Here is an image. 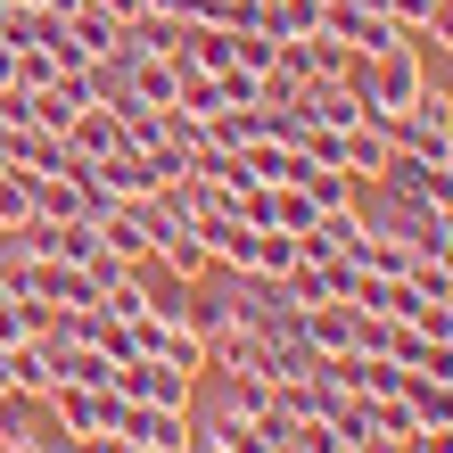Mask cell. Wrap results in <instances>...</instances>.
I'll return each instance as SVG.
<instances>
[{"instance_id": "1", "label": "cell", "mask_w": 453, "mask_h": 453, "mask_svg": "<svg viewBox=\"0 0 453 453\" xmlns=\"http://www.w3.org/2000/svg\"><path fill=\"white\" fill-rule=\"evenodd\" d=\"M132 355H157V363H173V371H190V380H198V371H206V338L181 322V305H157L149 297V313L132 322Z\"/></svg>"}, {"instance_id": "2", "label": "cell", "mask_w": 453, "mask_h": 453, "mask_svg": "<svg viewBox=\"0 0 453 453\" xmlns=\"http://www.w3.org/2000/svg\"><path fill=\"white\" fill-rule=\"evenodd\" d=\"M108 395L190 412V371H173V363H157V355H116V363H108Z\"/></svg>"}, {"instance_id": "3", "label": "cell", "mask_w": 453, "mask_h": 453, "mask_svg": "<svg viewBox=\"0 0 453 453\" xmlns=\"http://www.w3.org/2000/svg\"><path fill=\"white\" fill-rule=\"evenodd\" d=\"M116 437L132 445H149V453H181V437H190V412H173V404H132V395H116V420H108Z\"/></svg>"}, {"instance_id": "4", "label": "cell", "mask_w": 453, "mask_h": 453, "mask_svg": "<svg viewBox=\"0 0 453 453\" xmlns=\"http://www.w3.org/2000/svg\"><path fill=\"white\" fill-rule=\"evenodd\" d=\"M42 404L58 412V429H66V437H99V429L116 420V395H108V388H74V380H58Z\"/></svg>"}, {"instance_id": "5", "label": "cell", "mask_w": 453, "mask_h": 453, "mask_svg": "<svg viewBox=\"0 0 453 453\" xmlns=\"http://www.w3.org/2000/svg\"><path fill=\"white\" fill-rule=\"evenodd\" d=\"M181 66L231 74V66H239V25H206V17H190V25H181Z\"/></svg>"}, {"instance_id": "6", "label": "cell", "mask_w": 453, "mask_h": 453, "mask_svg": "<svg viewBox=\"0 0 453 453\" xmlns=\"http://www.w3.org/2000/svg\"><path fill=\"white\" fill-rule=\"evenodd\" d=\"M297 322H305V338L322 346V355H346V346H363V313L346 305V297H322V305H297Z\"/></svg>"}, {"instance_id": "7", "label": "cell", "mask_w": 453, "mask_h": 453, "mask_svg": "<svg viewBox=\"0 0 453 453\" xmlns=\"http://www.w3.org/2000/svg\"><path fill=\"white\" fill-rule=\"evenodd\" d=\"M371 116V99L355 83H305V124H322V132H355Z\"/></svg>"}, {"instance_id": "8", "label": "cell", "mask_w": 453, "mask_h": 453, "mask_svg": "<svg viewBox=\"0 0 453 453\" xmlns=\"http://www.w3.org/2000/svg\"><path fill=\"white\" fill-rule=\"evenodd\" d=\"M58 380H66V371H58V355H50V338H17V346H9V388H25V395L42 404Z\"/></svg>"}, {"instance_id": "9", "label": "cell", "mask_w": 453, "mask_h": 453, "mask_svg": "<svg viewBox=\"0 0 453 453\" xmlns=\"http://www.w3.org/2000/svg\"><path fill=\"white\" fill-rule=\"evenodd\" d=\"M297 190L313 198V215H338V206H363V181L346 173V165H305V173H297Z\"/></svg>"}, {"instance_id": "10", "label": "cell", "mask_w": 453, "mask_h": 453, "mask_svg": "<svg viewBox=\"0 0 453 453\" xmlns=\"http://www.w3.org/2000/svg\"><path fill=\"white\" fill-rule=\"evenodd\" d=\"M404 404H412L420 429H453V388L429 380V371H404Z\"/></svg>"}, {"instance_id": "11", "label": "cell", "mask_w": 453, "mask_h": 453, "mask_svg": "<svg viewBox=\"0 0 453 453\" xmlns=\"http://www.w3.org/2000/svg\"><path fill=\"white\" fill-rule=\"evenodd\" d=\"M66 25H74V42H83L91 58H108V50L124 42V17H108L99 0H83V9H66Z\"/></svg>"}, {"instance_id": "12", "label": "cell", "mask_w": 453, "mask_h": 453, "mask_svg": "<svg viewBox=\"0 0 453 453\" xmlns=\"http://www.w3.org/2000/svg\"><path fill=\"white\" fill-rule=\"evenodd\" d=\"M91 223H99V239H108L124 264H149V231H141V215H132V206H108V215H91Z\"/></svg>"}, {"instance_id": "13", "label": "cell", "mask_w": 453, "mask_h": 453, "mask_svg": "<svg viewBox=\"0 0 453 453\" xmlns=\"http://www.w3.org/2000/svg\"><path fill=\"white\" fill-rule=\"evenodd\" d=\"M25 181H34V215H50V223L83 215V190H74V173H25Z\"/></svg>"}, {"instance_id": "14", "label": "cell", "mask_w": 453, "mask_h": 453, "mask_svg": "<svg viewBox=\"0 0 453 453\" xmlns=\"http://www.w3.org/2000/svg\"><path fill=\"white\" fill-rule=\"evenodd\" d=\"M50 355H58V371H66V380L74 388H108V346H50Z\"/></svg>"}, {"instance_id": "15", "label": "cell", "mask_w": 453, "mask_h": 453, "mask_svg": "<svg viewBox=\"0 0 453 453\" xmlns=\"http://www.w3.org/2000/svg\"><path fill=\"white\" fill-rule=\"evenodd\" d=\"M181 322H190L206 346H215V338L231 330V297H198V288H190V297H181Z\"/></svg>"}, {"instance_id": "16", "label": "cell", "mask_w": 453, "mask_h": 453, "mask_svg": "<svg viewBox=\"0 0 453 453\" xmlns=\"http://www.w3.org/2000/svg\"><path fill=\"white\" fill-rule=\"evenodd\" d=\"M173 99H181V108H190V116H215V108H223V74H198V66H181Z\"/></svg>"}, {"instance_id": "17", "label": "cell", "mask_w": 453, "mask_h": 453, "mask_svg": "<svg viewBox=\"0 0 453 453\" xmlns=\"http://www.w3.org/2000/svg\"><path fill=\"white\" fill-rule=\"evenodd\" d=\"M25 223H34V181L9 165L0 173V231H25Z\"/></svg>"}, {"instance_id": "18", "label": "cell", "mask_w": 453, "mask_h": 453, "mask_svg": "<svg viewBox=\"0 0 453 453\" xmlns=\"http://www.w3.org/2000/svg\"><path fill=\"white\" fill-rule=\"evenodd\" d=\"M256 99H264V74L231 66V74H223V108H256Z\"/></svg>"}, {"instance_id": "19", "label": "cell", "mask_w": 453, "mask_h": 453, "mask_svg": "<svg viewBox=\"0 0 453 453\" xmlns=\"http://www.w3.org/2000/svg\"><path fill=\"white\" fill-rule=\"evenodd\" d=\"M420 42H437V50H453V0H429V25H420Z\"/></svg>"}, {"instance_id": "20", "label": "cell", "mask_w": 453, "mask_h": 453, "mask_svg": "<svg viewBox=\"0 0 453 453\" xmlns=\"http://www.w3.org/2000/svg\"><path fill=\"white\" fill-rule=\"evenodd\" d=\"M17 83V42H0V91Z\"/></svg>"}, {"instance_id": "21", "label": "cell", "mask_w": 453, "mask_h": 453, "mask_svg": "<svg viewBox=\"0 0 453 453\" xmlns=\"http://www.w3.org/2000/svg\"><path fill=\"white\" fill-rule=\"evenodd\" d=\"M445 91H453V50H445Z\"/></svg>"}, {"instance_id": "22", "label": "cell", "mask_w": 453, "mask_h": 453, "mask_svg": "<svg viewBox=\"0 0 453 453\" xmlns=\"http://www.w3.org/2000/svg\"><path fill=\"white\" fill-rule=\"evenodd\" d=\"M0 380H9V346H0Z\"/></svg>"}, {"instance_id": "23", "label": "cell", "mask_w": 453, "mask_h": 453, "mask_svg": "<svg viewBox=\"0 0 453 453\" xmlns=\"http://www.w3.org/2000/svg\"><path fill=\"white\" fill-rule=\"evenodd\" d=\"M0 132H9V108H0Z\"/></svg>"}, {"instance_id": "24", "label": "cell", "mask_w": 453, "mask_h": 453, "mask_svg": "<svg viewBox=\"0 0 453 453\" xmlns=\"http://www.w3.org/2000/svg\"><path fill=\"white\" fill-rule=\"evenodd\" d=\"M0 297H9V280H0Z\"/></svg>"}]
</instances>
